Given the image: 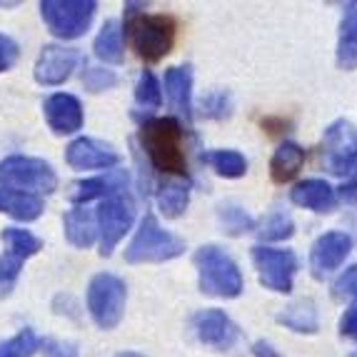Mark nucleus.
<instances>
[{
    "mask_svg": "<svg viewBox=\"0 0 357 357\" xmlns=\"http://www.w3.org/2000/svg\"><path fill=\"white\" fill-rule=\"evenodd\" d=\"M137 140L155 170L175 178L185 175L188 158L183 148V126L175 118H145L137 130Z\"/></svg>",
    "mask_w": 357,
    "mask_h": 357,
    "instance_id": "1",
    "label": "nucleus"
},
{
    "mask_svg": "<svg viewBox=\"0 0 357 357\" xmlns=\"http://www.w3.org/2000/svg\"><path fill=\"white\" fill-rule=\"evenodd\" d=\"M137 6L128 3V23L126 33L130 38L132 50L137 58L145 63H158L162 60L175 43V20L170 15H148V13H137Z\"/></svg>",
    "mask_w": 357,
    "mask_h": 357,
    "instance_id": "2",
    "label": "nucleus"
},
{
    "mask_svg": "<svg viewBox=\"0 0 357 357\" xmlns=\"http://www.w3.org/2000/svg\"><path fill=\"white\" fill-rule=\"evenodd\" d=\"M192 260H195L197 278H200V290L205 295L232 300L243 292V275L238 265L218 245H203Z\"/></svg>",
    "mask_w": 357,
    "mask_h": 357,
    "instance_id": "3",
    "label": "nucleus"
},
{
    "mask_svg": "<svg viewBox=\"0 0 357 357\" xmlns=\"http://www.w3.org/2000/svg\"><path fill=\"white\" fill-rule=\"evenodd\" d=\"M185 243L173 235V232L162 230L155 220V215H145L140 227H137L135 238L130 240L126 250L128 262H165L173 257L183 255Z\"/></svg>",
    "mask_w": 357,
    "mask_h": 357,
    "instance_id": "4",
    "label": "nucleus"
},
{
    "mask_svg": "<svg viewBox=\"0 0 357 357\" xmlns=\"http://www.w3.org/2000/svg\"><path fill=\"white\" fill-rule=\"evenodd\" d=\"M128 287L118 275L100 273L88 285V310L98 328L113 330L126 315Z\"/></svg>",
    "mask_w": 357,
    "mask_h": 357,
    "instance_id": "5",
    "label": "nucleus"
},
{
    "mask_svg": "<svg viewBox=\"0 0 357 357\" xmlns=\"http://www.w3.org/2000/svg\"><path fill=\"white\" fill-rule=\"evenodd\" d=\"M96 0H43L40 13L55 38L75 40L90 28L96 18Z\"/></svg>",
    "mask_w": 357,
    "mask_h": 357,
    "instance_id": "6",
    "label": "nucleus"
},
{
    "mask_svg": "<svg viewBox=\"0 0 357 357\" xmlns=\"http://www.w3.org/2000/svg\"><path fill=\"white\" fill-rule=\"evenodd\" d=\"M132 220H135V203L128 190H120L115 195L105 197L96 213V227L100 235V255L110 257L115 250V245L126 238V232L130 230Z\"/></svg>",
    "mask_w": 357,
    "mask_h": 357,
    "instance_id": "7",
    "label": "nucleus"
},
{
    "mask_svg": "<svg viewBox=\"0 0 357 357\" xmlns=\"http://www.w3.org/2000/svg\"><path fill=\"white\" fill-rule=\"evenodd\" d=\"M0 185L8 190L18 188L36 192H53L58 188V175L55 170L40 158H25V155H10L0 160Z\"/></svg>",
    "mask_w": 357,
    "mask_h": 357,
    "instance_id": "8",
    "label": "nucleus"
},
{
    "mask_svg": "<svg viewBox=\"0 0 357 357\" xmlns=\"http://www.w3.org/2000/svg\"><path fill=\"white\" fill-rule=\"evenodd\" d=\"M0 240L6 245V252L0 255V298H8L15 287L23 262L38 255L43 245L33 232L20 230V227H6L0 232Z\"/></svg>",
    "mask_w": 357,
    "mask_h": 357,
    "instance_id": "9",
    "label": "nucleus"
},
{
    "mask_svg": "<svg viewBox=\"0 0 357 357\" xmlns=\"http://www.w3.org/2000/svg\"><path fill=\"white\" fill-rule=\"evenodd\" d=\"M322 162L337 178L357 173V130L347 120H337L325 130L322 140Z\"/></svg>",
    "mask_w": 357,
    "mask_h": 357,
    "instance_id": "10",
    "label": "nucleus"
},
{
    "mask_svg": "<svg viewBox=\"0 0 357 357\" xmlns=\"http://www.w3.org/2000/svg\"><path fill=\"white\" fill-rule=\"evenodd\" d=\"M252 262L260 275V282L273 292H290L292 278L298 270V257L292 250H273L265 245L252 248Z\"/></svg>",
    "mask_w": 357,
    "mask_h": 357,
    "instance_id": "11",
    "label": "nucleus"
},
{
    "mask_svg": "<svg viewBox=\"0 0 357 357\" xmlns=\"http://www.w3.org/2000/svg\"><path fill=\"white\" fill-rule=\"evenodd\" d=\"M192 330L203 345H210L215 350H230L238 340V325L222 312V310H200L192 317Z\"/></svg>",
    "mask_w": 357,
    "mask_h": 357,
    "instance_id": "12",
    "label": "nucleus"
},
{
    "mask_svg": "<svg viewBox=\"0 0 357 357\" xmlns=\"http://www.w3.org/2000/svg\"><path fill=\"white\" fill-rule=\"evenodd\" d=\"M80 63V53L63 45H45L36 60V80L40 85H63Z\"/></svg>",
    "mask_w": 357,
    "mask_h": 357,
    "instance_id": "13",
    "label": "nucleus"
},
{
    "mask_svg": "<svg viewBox=\"0 0 357 357\" xmlns=\"http://www.w3.org/2000/svg\"><path fill=\"white\" fill-rule=\"evenodd\" d=\"M350 248H352V240L350 235L340 230L333 232H325L320 238L315 240L312 245V250H310V268H312V275L315 278H325L328 273L337 270L345 257L350 255Z\"/></svg>",
    "mask_w": 357,
    "mask_h": 357,
    "instance_id": "14",
    "label": "nucleus"
},
{
    "mask_svg": "<svg viewBox=\"0 0 357 357\" xmlns=\"http://www.w3.org/2000/svg\"><path fill=\"white\" fill-rule=\"evenodd\" d=\"M120 155L110 145L93 140V137H77L66 148V162L73 170H107L118 165Z\"/></svg>",
    "mask_w": 357,
    "mask_h": 357,
    "instance_id": "15",
    "label": "nucleus"
},
{
    "mask_svg": "<svg viewBox=\"0 0 357 357\" xmlns=\"http://www.w3.org/2000/svg\"><path fill=\"white\" fill-rule=\"evenodd\" d=\"M43 110H45V120H48L50 130L58 132V135H70V132H77L83 128V105L70 93L50 96Z\"/></svg>",
    "mask_w": 357,
    "mask_h": 357,
    "instance_id": "16",
    "label": "nucleus"
},
{
    "mask_svg": "<svg viewBox=\"0 0 357 357\" xmlns=\"http://www.w3.org/2000/svg\"><path fill=\"white\" fill-rule=\"evenodd\" d=\"M120 190H128V173L126 170H113V173H105V175H98V178H90V180H80V183L73 185L70 190V203L75 205H85L90 200H96V197H110Z\"/></svg>",
    "mask_w": 357,
    "mask_h": 357,
    "instance_id": "17",
    "label": "nucleus"
},
{
    "mask_svg": "<svg viewBox=\"0 0 357 357\" xmlns=\"http://www.w3.org/2000/svg\"><path fill=\"white\" fill-rule=\"evenodd\" d=\"M165 96L167 102L180 118L190 126L192 120V70L190 66L170 68L165 73Z\"/></svg>",
    "mask_w": 357,
    "mask_h": 357,
    "instance_id": "18",
    "label": "nucleus"
},
{
    "mask_svg": "<svg viewBox=\"0 0 357 357\" xmlns=\"http://www.w3.org/2000/svg\"><path fill=\"white\" fill-rule=\"evenodd\" d=\"M290 200L300 208L328 213L335 205V190L325 180H303L290 190Z\"/></svg>",
    "mask_w": 357,
    "mask_h": 357,
    "instance_id": "19",
    "label": "nucleus"
},
{
    "mask_svg": "<svg viewBox=\"0 0 357 357\" xmlns=\"http://www.w3.org/2000/svg\"><path fill=\"white\" fill-rule=\"evenodd\" d=\"M0 213L10 215L15 220L33 222L40 218L43 213V200L33 192H20V190H8L0 188Z\"/></svg>",
    "mask_w": 357,
    "mask_h": 357,
    "instance_id": "20",
    "label": "nucleus"
},
{
    "mask_svg": "<svg viewBox=\"0 0 357 357\" xmlns=\"http://www.w3.org/2000/svg\"><path fill=\"white\" fill-rule=\"evenodd\" d=\"M63 225H66L68 243L75 245V248H90V245L96 243V235H98L96 218L85 208H73L70 213H66Z\"/></svg>",
    "mask_w": 357,
    "mask_h": 357,
    "instance_id": "21",
    "label": "nucleus"
},
{
    "mask_svg": "<svg viewBox=\"0 0 357 357\" xmlns=\"http://www.w3.org/2000/svg\"><path fill=\"white\" fill-rule=\"evenodd\" d=\"M337 63L345 70L357 68V3H347L345 6V18L340 25Z\"/></svg>",
    "mask_w": 357,
    "mask_h": 357,
    "instance_id": "22",
    "label": "nucleus"
},
{
    "mask_svg": "<svg viewBox=\"0 0 357 357\" xmlns=\"http://www.w3.org/2000/svg\"><path fill=\"white\" fill-rule=\"evenodd\" d=\"M305 162V150L298 143H282L275 150L273 160H270V175L275 183H287L300 173Z\"/></svg>",
    "mask_w": 357,
    "mask_h": 357,
    "instance_id": "23",
    "label": "nucleus"
},
{
    "mask_svg": "<svg viewBox=\"0 0 357 357\" xmlns=\"http://www.w3.org/2000/svg\"><path fill=\"white\" fill-rule=\"evenodd\" d=\"M190 200V185L188 180H165L158 185V208L165 218H180Z\"/></svg>",
    "mask_w": 357,
    "mask_h": 357,
    "instance_id": "24",
    "label": "nucleus"
},
{
    "mask_svg": "<svg viewBox=\"0 0 357 357\" xmlns=\"http://www.w3.org/2000/svg\"><path fill=\"white\" fill-rule=\"evenodd\" d=\"M93 50L102 63H123L126 58V43H123V30L118 20H107L98 33Z\"/></svg>",
    "mask_w": 357,
    "mask_h": 357,
    "instance_id": "25",
    "label": "nucleus"
},
{
    "mask_svg": "<svg viewBox=\"0 0 357 357\" xmlns=\"http://www.w3.org/2000/svg\"><path fill=\"white\" fill-rule=\"evenodd\" d=\"M278 322L290 328L292 333H317V310L312 300H300V303H292L290 307H285L278 315Z\"/></svg>",
    "mask_w": 357,
    "mask_h": 357,
    "instance_id": "26",
    "label": "nucleus"
},
{
    "mask_svg": "<svg viewBox=\"0 0 357 357\" xmlns=\"http://www.w3.org/2000/svg\"><path fill=\"white\" fill-rule=\"evenodd\" d=\"M203 160L213 167L215 173L222 178H243L248 170V160L238 150H215V153H205Z\"/></svg>",
    "mask_w": 357,
    "mask_h": 357,
    "instance_id": "27",
    "label": "nucleus"
},
{
    "mask_svg": "<svg viewBox=\"0 0 357 357\" xmlns=\"http://www.w3.org/2000/svg\"><path fill=\"white\" fill-rule=\"evenodd\" d=\"M292 232H295V222H292V218L285 210L270 213L268 218L260 222V227H257V235H260V240H265V243L285 240V238H290Z\"/></svg>",
    "mask_w": 357,
    "mask_h": 357,
    "instance_id": "28",
    "label": "nucleus"
},
{
    "mask_svg": "<svg viewBox=\"0 0 357 357\" xmlns=\"http://www.w3.org/2000/svg\"><path fill=\"white\" fill-rule=\"evenodd\" d=\"M135 102L145 110H155V107L162 105V90L160 83H158V77L153 75L150 70H143L140 77H137V85H135Z\"/></svg>",
    "mask_w": 357,
    "mask_h": 357,
    "instance_id": "29",
    "label": "nucleus"
},
{
    "mask_svg": "<svg viewBox=\"0 0 357 357\" xmlns=\"http://www.w3.org/2000/svg\"><path fill=\"white\" fill-rule=\"evenodd\" d=\"M38 350V337L33 330H20L15 337L0 342V357H33Z\"/></svg>",
    "mask_w": 357,
    "mask_h": 357,
    "instance_id": "30",
    "label": "nucleus"
},
{
    "mask_svg": "<svg viewBox=\"0 0 357 357\" xmlns=\"http://www.w3.org/2000/svg\"><path fill=\"white\" fill-rule=\"evenodd\" d=\"M220 220L225 225L227 235H243V232L255 230V220L243 208H238V205H222Z\"/></svg>",
    "mask_w": 357,
    "mask_h": 357,
    "instance_id": "31",
    "label": "nucleus"
},
{
    "mask_svg": "<svg viewBox=\"0 0 357 357\" xmlns=\"http://www.w3.org/2000/svg\"><path fill=\"white\" fill-rule=\"evenodd\" d=\"M118 83L113 70H102V68H85L83 70V85L90 93H102V90L113 88Z\"/></svg>",
    "mask_w": 357,
    "mask_h": 357,
    "instance_id": "32",
    "label": "nucleus"
},
{
    "mask_svg": "<svg viewBox=\"0 0 357 357\" xmlns=\"http://www.w3.org/2000/svg\"><path fill=\"white\" fill-rule=\"evenodd\" d=\"M203 115L215 120H225L230 118V96L222 93V90H215L210 96L203 98Z\"/></svg>",
    "mask_w": 357,
    "mask_h": 357,
    "instance_id": "33",
    "label": "nucleus"
},
{
    "mask_svg": "<svg viewBox=\"0 0 357 357\" xmlns=\"http://www.w3.org/2000/svg\"><path fill=\"white\" fill-rule=\"evenodd\" d=\"M43 357H77V345L75 342H66V340L45 337L40 342Z\"/></svg>",
    "mask_w": 357,
    "mask_h": 357,
    "instance_id": "34",
    "label": "nucleus"
},
{
    "mask_svg": "<svg viewBox=\"0 0 357 357\" xmlns=\"http://www.w3.org/2000/svg\"><path fill=\"white\" fill-rule=\"evenodd\" d=\"M15 60H18V45H15L13 38L0 33V73L10 70Z\"/></svg>",
    "mask_w": 357,
    "mask_h": 357,
    "instance_id": "35",
    "label": "nucleus"
},
{
    "mask_svg": "<svg viewBox=\"0 0 357 357\" xmlns=\"http://www.w3.org/2000/svg\"><path fill=\"white\" fill-rule=\"evenodd\" d=\"M335 295H337V298H352V295H357V265L347 270V273L335 282Z\"/></svg>",
    "mask_w": 357,
    "mask_h": 357,
    "instance_id": "36",
    "label": "nucleus"
},
{
    "mask_svg": "<svg viewBox=\"0 0 357 357\" xmlns=\"http://www.w3.org/2000/svg\"><path fill=\"white\" fill-rule=\"evenodd\" d=\"M340 333L345 335V337L357 340V305H352L345 315H342V320H340Z\"/></svg>",
    "mask_w": 357,
    "mask_h": 357,
    "instance_id": "37",
    "label": "nucleus"
},
{
    "mask_svg": "<svg viewBox=\"0 0 357 357\" xmlns=\"http://www.w3.org/2000/svg\"><path fill=\"white\" fill-rule=\"evenodd\" d=\"M252 355L255 357H280V352L273 350V345L265 342V340H257L255 345H252Z\"/></svg>",
    "mask_w": 357,
    "mask_h": 357,
    "instance_id": "38",
    "label": "nucleus"
},
{
    "mask_svg": "<svg viewBox=\"0 0 357 357\" xmlns=\"http://www.w3.org/2000/svg\"><path fill=\"white\" fill-rule=\"evenodd\" d=\"M115 357H145V355H140V352H132V350H123V352H118Z\"/></svg>",
    "mask_w": 357,
    "mask_h": 357,
    "instance_id": "39",
    "label": "nucleus"
}]
</instances>
